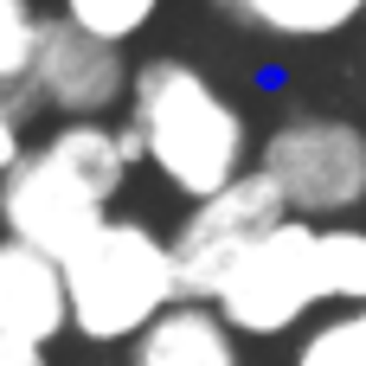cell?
<instances>
[{
    "label": "cell",
    "mask_w": 366,
    "mask_h": 366,
    "mask_svg": "<svg viewBox=\"0 0 366 366\" xmlns=\"http://www.w3.org/2000/svg\"><path fill=\"white\" fill-rule=\"evenodd\" d=\"M122 122L142 148V167L187 206L225 193L257 167L251 116L232 103L219 77H206L193 58H174V51L135 58Z\"/></svg>",
    "instance_id": "cell-1"
},
{
    "label": "cell",
    "mask_w": 366,
    "mask_h": 366,
    "mask_svg": "<svg viewBox=\"0 0 366 366\" xmlns=\"http://www.w3.org/2000/svg\"><path fill=\"white\" fill-rule=\"evenodd\" d=\"M135 167L142 148L129 122H51L0 180V232L64 264L109 219Z\"/></svg>",
    "instance_id": "cell-2"
},
{
    "label": "cell",
    "mask_w": 366,
    "mask_h": 366,
    "mask_svg": "<svg viewBox=\"0 0 366 366\" xmlns=\"http://www.w3.org/2000/svg\"><path fill=\"white\" fill-rule=\"evenodd\" d=\"M64 296H71V335H84L90 347H129L154 315L180 302L167 232H154L135 212H109L64 257Z\"/></svg>",
    "instance_id": "cell-3"
},
{
    "label": "cell",
    "mask_w": 366,
    "mask_h": 366,
    "mask_svg": "<svg viewBox=\"0 0 366 366\" xmlns=\"http://www.w3.org/2000/svg\"><path fill=\"white\" fill-rule=\"evenodd\" d=\"M257 167L277 180L290 219L328 225L354 219L366 206V129L328 109H290L283 122L264 129Z\"/></svg>",
    "instance_id": "cell-4"
},
{
    "label": "cell",
    "mask_w": 366,
    "mask_h": 366,
    "mask_svg": "<svg viewBox=\"0 0 366 366\" xmlns=\"http://www.w3.org/2000/svg\"><path fill=\"white\" fill-rule=\"evenodd\" d=\"M212 309L238 328V341H277V335H302L322 309H328V283H322V225L309 219H283L212 296Z\"/></svg>",
    "instance_id": "cell-5"
},
{
    "label": "cell",
    "mask_w": 366,
    "mask_h": 366,
    "mask_svg": "<svg viewBox=\"0 0 366 366\" xmlns=\"http://www.w3.org/2000/svg\"><path fill=\"white\" fill-rule=\"evenodd\" d=\"M283 219H290V206H283V193H277V180H270L264 167H251V174L232 180L225 193L187 206L180 225L167 232V244H174V270H180V296L212 302V296L225 290V277H232V270H238V264H244Z\"/></svg>",
    "instance_id": "cell-6"
},
{
    "label": "cell",
    "mask_w": 366,
    "mask_h": 366,
    "mask_svg": "<svg viewBox=\"0 0 366 366\" xmlns=\"http://www.w3.org/2000/svg\"><path fill=\"white\" fill-rule=\"evenodd\" d=\"M129 77H135V64L122 45H103V39L77 32L71 19L45 13V32H39V51L26 71V103L45 109L51 122H109L129 103Z\"/></svg>",
    "instance_id": "cell-7"
},
{
    "label": "cell",
    "mask_w": 366,
    "mask_h": 366,
    "mask_svg": "<svg viewBox=\"0 0 366 366\" xmlns=\"http://www.w3.org/2000/svg\"><path fill=\"white\" fill-rule=\"evenodd\" d=\"M0 335L19 347H45L71 335V296H64V264L6 238L0 232Z\"/></svg>",
    "instance_id": "cell-8"
},
{
    "label": "cell",
    "mask_w": 366,
    "mask_h": 366,
    "mask_svg": "<svg viewBox=\"0 0 366 366\" xmlns=\"http://www.w3.org/2000/svg\"><path fill=\"white\" fill-rule=\"evenodd\" d=\"M129 366H244V341L212 302L180 296L129 341Z\"/></svg>",
    "instance_id": "cell-9"
},
{
    "label": "cell",
    "mask_w": 366,
    "mask_h": 366,
    "mask_svg": "<svg viewBox=\"0 0 366 366\" xmlns=\"http://www.w3.org/2000/svg\"><path fill=\"white\" fill-rule=\"evenodd\" d=\"M238 32L270 39V45H315L341 39L347 26L366 19V0H212Z\"/></svg>",
    "instance_id": "cell-10"
},
{
    "label": "cell",
    "mask_w": 366,
    "mask_h": 366,
    "mask_svg": "<svg viewBox=\"0 0 366 366\" xmlns=\"http://www.w3.org/2000/svg\"><path fill=\"white\" fill-rule=\"evenodd\" d=\"M322 283H328V309H366V225L360 219H328L322 225Z\"/></svg>",
    "instance_id": "cell-11"
},
{
    "label": "cell",
    "mask_w": 366,
    "mask_h": 366,
    "mask_svg": "<svg viewBox=\"0 0 366 366\" xmlns=\"http://www.w3.org/2000/svg\"><path fill=\"white\" fill-rule=\"evenodd\" d=\"M290 366H366V309H328L296 335Z\"/></svg>",
    "instance_id": "cell-12"
},
{
    "label": "cell",
    "mask_w": 366,
    "mask_h": 366,
    "mask_svg": "<svg viewBox=\"0 0 366 366\" xmlns=\"http://www.w3.org/2000/svg\"><path fill=\"white\" fill-rule=\"evenodd\" d=\"M51 13L103 45H135L161 19V0H51Z\"/></svg>",
    "instance_id": "cell-13"
},
{
    "label": "cell",
    "mask_w": 366,
    "mask_h": 366,
    "mask_svg": "<svg viewBox=\"0 0 366 366\" xmlns=\"http://www.w3.org/2000/svg\"><path fill=\"white\" fill-rule=\"evenodd\" d=\"M39 32H45L39 0H0V97H26V71H32Z\"/></svg>",
    "instance_id": "cell-14"
},
{
    "label": "cell",
    "mask_w": 366,
    "mask_h": 366,
    "mask_svg": "<svg viewBox=\"0 0 366 366\" xmlns=\"http://www.w3.org/2000/svg\"><path fill=\"white\" fill-rule=\"evenodd\" d=\"M26 116H32V103H26V97H0V180H6V174L19 167V154L32 148Z\"/></svg>",
    "instance_id": "cell-15"
},
{
    "label": "cell",
    "mask_w": 366,
    "mask_h": 366,
    "mask_svg": "<svg viewBox=\"0 0 366 366\" xmlns=\"http://www.w3.org/2000/svg\"><path fill=\"white\" fill-rule=\"evenodd\" d=\"M0 366H51V360H45V347H19L0 335Z\"/></svg>",
    "instance_id": "cell-16"
}]
</instances>
